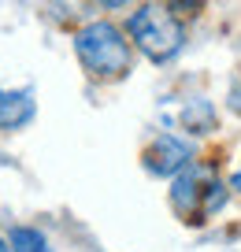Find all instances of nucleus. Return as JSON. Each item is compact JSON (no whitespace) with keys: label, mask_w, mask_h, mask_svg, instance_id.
I'll list each match as a JSON object with an SVG mask.
<instances>
[{"label":"nucleus","mask_w":241,"mask_h":252,"mask_svg":"<svg viewBox=\"0 0 241 252\" xmlns=\"http://www.w3.org/2000/svg\"><path fill=\"white\" fill-rule=\"evenodd\" d=\"M74 56L93 82H123L134 71V41L111 19H89L74 30Z\"/></svg>","instance_id":"nucleus-1"},{"label":"nucleus","mask_w":241,"mask_h":252,"mask_svg":"<svg viewBox=\"0 0 241 252\" xmlns=\"http://www.w3.org/2000/svg\"><path fill=\"white\" fill-rule=\"evenodd\" d=\"M126 37L134 41L141 56H148L152 63H167L182 52L186 45V23L174 15L167 4H156V0H145L126 15L123 23Z\"/></svg>","instance_id":"nucleus-2"},{"label":"nucleus","mask_w":241,"mask_h":252,"mask_svg":"<svg viewBox=\"0 0 241 252\" xmlns=\"http://www.w3.org/2000/svg\"><path fill=\"white\" fill-rule=\"evenodd\" d=\"M141 159H145L148 174H156V178H174L182 167L193 163V145L182 141L178 134H156L152 141L145 145Z\"/></svg>","instance_id":"nucleus-3"},{"label":"nucleus","mask_w":241,"mask_h":252,"mask_svg":"<svg viewBox=\"0 0 241 252\" xmlns=\"http://www.w3.org/2000/svg\"><path fill=\"white\" fill-rule=\"evenodd\" d=\"M204 182H208V174L201 171L197 159L189 167H182V171L171 178V208L186 222H201V193H204Z\"/></svg>","instance_id":"nucleus-4"},{"label":"nucleus","mask_w":241,"mask_h":252,"mask_svg":"<svg viewBox=\"0 0 241 252\" xmlns=\"http://www.w3.org/2000/svg\"><path fill=\"white\" fill-rule=\"evenodd\" d=\"M34 115H37L34 89H4L0 86V134H15V130L30 126Z\"/></svg>","instance_id":"nucleus-5"},{"label":"nucleus","mask_w":241,"mask_h":252,"mask_svg":"<svg viewBox=\"0 0 241 252\" xmlns=\"http://www.w3.org/2000/svg\"><path fill=\"white\" fill-rule=\"evenodd\" d=\"M8 245H11V252H52L45 230L30 226V222H11L8 226Z\"/></svg>","instance_id":"nucleus-6"},{"label":"nucleus","mask_w":241,"mask_h":252,"mask_svg":"<svg viewBox=\"0 0 241 252\" xmlns=\"http://www.w3.org/2000/svg\"><path fill=\"white\" fill-rule=\"evenodd\" d=\"M230 200V186H223L219 178H208L204 182V193H201V222H208L211 215H219Z\"/></svg>","instance_id":"nucleus-7"},{"label":"nucleus","mask_w":241,"mask_h":252,"mask_svg":"<svg viewBox=\"0 0 241 252\" xmlns=\"http://www.w3.org/2000/svg\"><path fill=\"white\" fill-rule=\"evenodd\" d=\"M167 8H171L182 23H186V19H197V15L204 11V0H167Z\"/></svg>","instance_id":"nucleus-8"},{"label":"nucleus","mask_w":241,"mask_h":252,"mask_svg":"<svg viewBox=\"0 0 241 252\" xmlns=\"http://www.w3.org/2000/svg\"><path fill=\"white\" fill-rule=\"evenodd\" d=\"M93 4H97V8H104V11H123L130 0H93Z\"/></svg>","instance_id":"nucleus-9"},{"label":"nucleus","mask_w":241,"mask_h":252,"mask_svg":"<svg viewBox=\"0 0 241 252\" xmlns=\"http://www.w3.org/2000/svg\"><path fill=\"white\" fill-rule=\"evenodd\" d=\"M230 193H238V197H241V163L234 167V174H230Z\"/></svg>","instance_id":"nucleus-10"},{"label":"nucleus","mask_w":241,"mask_h":252,"mask_svg":"<svg viewBox=\"0 0 241 252\" xmlns=\"http://www.w3.org/2000/svg\"><path fill=\"white\" fill-rule=\"evenodd\" d=\"M0 252H11V245H8V234H0Z\"/></svg>","instance_id":"nucleus-11"}]
</instances>
